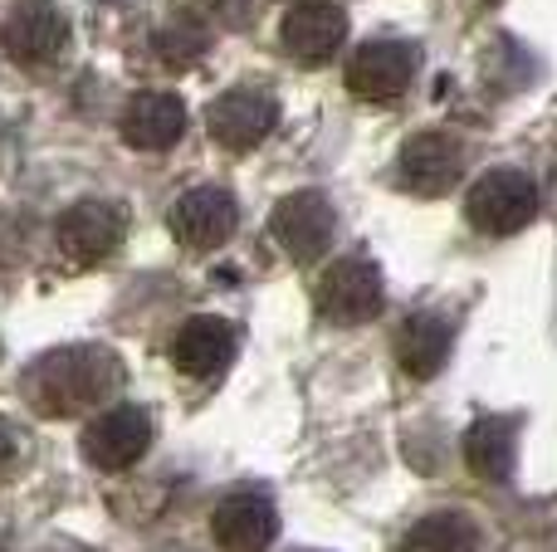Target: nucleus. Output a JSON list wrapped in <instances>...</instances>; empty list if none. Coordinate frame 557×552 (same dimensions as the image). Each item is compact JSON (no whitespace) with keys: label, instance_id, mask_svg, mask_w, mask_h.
Segmentation results:
<instances>
[{"label":"nucleus","instance_id":"1","mask_svg":"<svg viewBox=\"0 0 557 552\" xmlns=\"http://www.w3.org/2000/svg\"><path fill=\"white\" fill-rule=\"evenodd\" d=\"M123 387V362L117 352L78 342V348H54L25 372V401L49 421L84 416L98 411L103 397Z\"/></svg>","mask_w":557,"mask_h":552},{"label":"nucleus","instance_id":"2","mask_svg":"<svg viewBox=\"0 0 557 552\" xmlns=\"http://www.w3.org/2000/svg\"><path fill=\"white\" fill-rule=\"evenodd\" d=\"M465 215L484 235H519L539 215V181L529 172H519V166L484 172L465 196Z\"/></svg>","mask_w":557,"mask_h":552},{"label":"nucleus","instance_id":"3","mask_svg":"<svg viewBox=\"0 0 557 552\" xmlns=\"http://www.w3.org/2000/svg\"><path fill=\"white\" fill-rule=\"evenodd\" d=\"M123 235H127L123 205H113V201H78V205H69V211L59 215L54 240H59V254H64L69 264L88 269V264H103L108 254H117Z\"/></svg>","mask_w":557,"mask_h":552},{"label":"nucleus","instance_id":"4","mask_svg":"<svg viewBox=\"0 0 557 552\" xmlns=\"http://www.w3.org/2000/svg\"><path fill=\"white\" fill-rule=\"evenodd\" d=\"M69 45V20L59 15L54 0H20L0 25V49L25 68H45L64 54Z\"/></svg>","mask_w":557,"mask_h":552},{"label":"nucleus","instance_id":"5","mask_svg":"<svg viewBox=\"0 0 557 552\" xmlns=\"http://www.w3.org/2000/svg\"><path fill=\"white\" fill-rule=\"evenodd\" d=\"M318 313L327 323H343V328H357V323L376 318L382 313V274H376L372 260L352 254V260H337L333 269L318 279Z\"/></svg>","mask_w":557,"mask_h":552},{"label":"nucleus","instance_id":"6","mask_svg":"<svg viewBox=\"0 0 557 552\" xmlns=\"http://www.w3.org/2000/svg\"><path fill=\"white\" fill-rule=\"evenodd\" d=\"M278 39H284L288 59H298L304 68H323L347 45V15L333 0H298L278 25Z\"/></svg>","mask_w":557,"mask_h":552},{"label":"nucleus","instance_id":"7","mask_svg":"<svg viewBox=\"0 0 557 552\" xmlns=\"http://www.w3.org/2000/svg\"><path fill=\"white\" fill-rule=\"evenodd\" d=\"M416 78V49L401 39H372L347 59V93L367 103H396Z\"/></svg>","mask_w":557,"mask_h":552},{"label":"nucleus","instance_id":"8","mask_svg":"<svg viewBox=\"0 0 557 552\" xmlns=\"http://www.w3.org/2000/svg\"><path fill=\"white\" fill-rule=\"evenodd\" d=\"M396 172H401V186L416 196H445L465 172V142L455 133H416L411 142L396 156Z\"/></svg>","mask_w":557,"mask_h":552},{"label":"nucleus","instance_id":"9","mask_svg":"<svg viewBox=\"0 0 557 552\" xmlns=\"http://www.w3.org/2000/svg\"><path fill=\"white\" fill-rule=\"evenodd\" d=\"M274 123H278V103H274V93H264V88H231V93H221L211 108H206L211 137L221 147H231V152L260 147L264 137L274 133Z\"/></svg>","mask_w":557,"mask_h":552},{"label":"nucleus","instance_id":"10","mask_svg":"<svg viewBox=\"0 0 557 552\" xmlns=\"http://www.w3.org/2000/svg\"><path fill=\"white\" fill-rule=\"evenodd\" d=\"M333 205H327L323 191H294L278 201L274 211V240L284 244L288 260L298 264H313L327 254V244H333Z\"/></svg>","mask_w":557,"mask_h":552},{"label":"nucleus","instance_id":"11","mask_svg":"<svg viewBox=\"0 0 557 552\" xmlns=\"http://www.w3.org/2000/svg\"><path fill=\"white\" fill-rule=\"evenodd\" d=\"M240 225V205L221 186H196L172 205V235L186 250H221Z\"/></svg>","mask_w":557,"mask_h":552},{"label":"nucleus","instance_id":"12","mask_svg":"<svg viewBox=\"0 0 557 552\" xmlns=\"http://www.w3.org/2000/svg\"><path fill=\"white\" fill-rule=\"evenodd\" d=\"M147 446H152V416L143 406H113L84 430V455L98 469H127L133 460H143Z\"/></svg>","mask_w":557,"mask_h":552},{"label":"nucleus","instance_id":"13","mask_svg":"<svg viewBox=\"0 0 557 552\" xmlns=\"http://www.w3.org/2000/svg\"><path fill=\"white\" fill-rule=\"evenodd\" d=\"M211 534L221 552H264L278 534V514L270 494L260 489H240V494L221 499V509L211 514Z\"/></svg>","mask_w":557,"mask_h":552},{"label":"nucleus","instance_id":"14","mask_svg":"<svg viewBox=\"0 0 557 552\" xmlns=\"http://www.w3.org/2000/svg\"><path fill=\"white\" fill-rule=\"evenodd\" d=\"M117 127H123V142L137 147V152H166L186 133V108L176 93L147 88V93H133V103L123 108V123Z\"/></svg>","mask_w":557,"mask_h":552},{"label":"nucleus","instance_id":"15","mask_svg":"<svg viewBox=\"0 0 557 552\" xmlns=\"http://www.w3.org/2000/svg\"><path fill=\"white\" fill-rule=\"evenodd\" d=\"M172 357L186 377H215V372L235 357V328L225 318H206L201 313V318L182 323Z\"/></svg>","mask_w":557,"mask_h":552},{"label":"nucleus","instance_id":"16","mask_svg":"<svg viewBox=\"0 0 557 552\" xmlns=\"http://www.w3.org/2000/svg\"><path fill=\"white\" fill-rule=\"evenodd\" d=\"M450 357V323L435 318V313H411L396 333V362H401L406 377L425 381L445 367Z\"/></svg>","mask_w":557,"mask_h":552},{"label":"nucleus","instance_id":"17","mask_svg":"<svg viewBox=\"0 0 557 552\" xmlns=\"http://www.w3.org/2000/svg\"><path fill=\"white\" fill-rule=\"evenodd\" d=\"M513 446H519V426L504 416H484L465 430V460L480 479H509Z\"/></svg>","mask_w":557,"mask_h":552},{"label":"nucleus","instance_id":"18","mask_svg":"<svg viewBox=\"0 0 557 552\" xmlns=\"http://www.w3.org/2000/svg\"><path fill=\"white\" fill-rule=\"evenodd\" d=\"M401 552H480V528L465 514H431L406 534Z\"/></svg>","mask_w":557,"mask_h":552},{"label":"nucleus","instance_id":"19","mask_svg":"<svg viewBox=\"0 0 557 552\" xmlns=\"http://www.w3.org/2000/svg\"><path fill=\"white\" fill-rule=\"evenodd\" d=\"M152 49H157V59H162L166 68H196L201 64V54L211 49V35H206L191 15H182V20H172V25L157 35Z\"/></svg>","mask_w":557,"mask_h":552},{"label":"nucleus","instance_id":"20","mask_svg":"<svg viewBox=\"0 0 557 552\" xmlns=\"http://www.w3.org/2000/svg\"><path fill=\"white\" fill-rule=\"evenodd\" d=\"M15 460H20V436L5 426V421H0V475H5Z\"/></svg>","mask_w":557,"mask_h":552}]
</instances>
